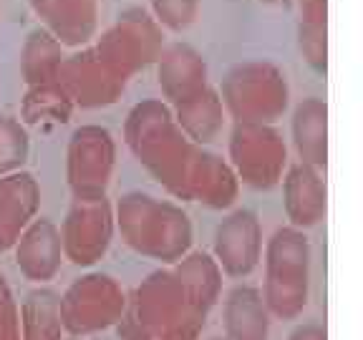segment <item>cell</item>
<instances>
[{
    "instance_id": "cell-8",
    "label": "cell",
    "mask_w": 363,
    "mask_h": 340,
    "mask_svg": "<svg viewBox=\"0 0 363 340\" xmlns=\"http://www.w3.org/2000/svg\"><path fill=\"white\" fill-rule=\"evenodd\" d=\"M204 61L194 48L174 43L159 53V81L167 96L184 103L204 91Z\"/></svg>"
},
{
    "instance_id": "cell-13",
    "label": "cell",
    "mask_w": 363,
    "mask_h": 340,
    "mask_svg": "<svg viewBox=\"0 0 363 340\" xmlns=\"http://www.w3.org/2000/svg\"><path fill=\"white\" fill-rule=\"evenodd\" d=\"M288 210L295 222H313L323 212V184L308 166H295L288 176Z\"/></svg>"
},
{
    "instance_id": "cell-12",
    "label": "cell",
    "mask_w": 363,
    "mask_h": 340,
    "mask_svg": "<svg viewBox=\"0 0 363 340\" xmlns=\"http://www.w3.org/2000/svg\"><path fill=\"white\" fill-rule=\"evenodd\" d=\"M295 142L308 164H325V103L311 101L301 103L295 111Z\"/></svg>"
},
{
    "instance_id": "cell-14",
    "label": "cell",
    "mask_w": 363,
    "mask_h": 340,
    "mask_svg": "<svg viewBox=\"0 0 363 340\" xmlns=\"http://www.w3.org/2000/svg\"><path fill=\"white\" fill-rule=\"evenodd\" d=\"M179 121L197 142H210L222 126V106L212 91H199L197 96L182 103Z\"/></svg>"
},
{
    "instance_id": "cell-5",
    "label": "cell",
    "mask_w": 363,
    "mask_h": 340,
    "mask_svg": "<svg viewBox=\"0 0 363 340\" xmlns=\"http://www.w3.org/2000/svg\"><path fill=\"white\" fill-rule=\"evenodd\" d=\"M68 176L81 197H99L106 187L108 171H111L113 147L106 131L81 129L76 131L71 154H68Z\"/></svg>"
},
{
    "instance_id": "cell-11",
    "label": "cell",
    "mask_w": 363,
    "mask_h": 340,
    "mask_svg": "<svg viewBox=\"0 0 363 340\" xmlns=\"http://www.w3.org/2000/svg\"><path fill=\"white\" fill-rule=\"evenodd\" d=\"M35 184L28 174H16L0 181V237H8L35 210Z\"/></svg>"
},
{
    "instance_id": "cell-16",
    "label": "cell",
    "mask_w": 363,
    "mask_h": 340,
    "mask_svg": "<svg viewBox=\"0 0 363 340\" xmlns=\"http://www.w3.org/2000/svg\"><path fill=\"white\" fill-rule=\"evenodd\" d=\"M154 21L169 30H184L199 13V0H152Z\"/></svg>"
},
{
    "instance_id": "cell-7",
    "label": "cell",
    "mask_w": 363,
    "mask_h": 340,
    "mask_svg": "<svg viewBox=\"0 0 363 340\" xmlns=\"http://www.w3.org/2000/svg\"><path fill=\"white\" fill-rule=\"evenodd\" d=\"M45 30L61 45H84L99 26V0H30Z\"/></svg>"
},
{
    "instance_id": "cell-10",
    "label": "cell",
    "mask_w": 363,
    "mask_h": 340,
    "mask_svg": "<svg viewBox=\"0 0 363 340\" xmlns=\"http://www.w3.org/2000/svg\"><path fill=\"white\" fill-rule=\"evenodd\" d=\"M301 21H298V43L308 63L318 71H325L328 56V0H298Z\"/></svg>"
},
{
    "instance_id": "cell-4",
    "label": "cell",
    "mask_w": 363,
    "mask_h": 340,
    "mask_svg": "<svg viewBox=\"0 0 363 340\" xmlns=\"http://www.w3.org/2000/svg\"><path fill=\"white\" fill-rule=\"evenodd\" d=\"M233 159L242 179L255 187H270L283 169L285 147L275 131L257 124H240L233 136Z\"/></svg>"
},
{
    "instance_id": "cell-2",
    "label": "cell",
    "mask_w": 363,
    "mask_h": 340,
    "mask_svg": "<svg viewBox=\"0 0 363 340\" xmlns=\"http://www.w3.org/2000/svg\"><path fill=\"white\" fill-rule=\"evenodd\" d=\"M162 43H164L162 26L154 21L152 13L144 8H129L99 38L94 53L113 76L126 81V76L136 74L139 68L159 58Z\"/></svg>"
},
{
    "instance_id": "cell-3",
    "label": "cell",
    "mask_w": 363,
    "mask_h": 340,
    "mask_svg": "<svg viewBox=\"0 0 363 340\" xmlns=\"http://www.w3.org/2000/svg\"><path fill=\"white\" fill-rule=\"evenodd\" d=\"M225 98L245 124L272 121L285 108V81L270 63H242L227 74Z\"/></svg>"
},
{
    "instance_id": "cell-1",
    "label": "cell",
    "mask_w": 363,
    "mask_h": 340,
    "mask_svg": "<svg viewBox=\"0 0 363 340\" xmlns=\"http://www.w3.org/2000/svg\"><path fill=\"white\" fill-rule=\"evenodd\" d=\"M129 144L136 157L164 181L172 192L189 197V176L197 154L177 131L162 103H142L129 119Z\"/></svg>"
},
{
    "instance_id": "cell-9",
    "label": "cell",
    "mask_w": 363,
    "mask_h": 340,
    "mask_svg": "<svg viewBox=\"0 0 363 340\" xmlns=\"http://www.w3.org/2000/svg\"><path fill=\"white\" fill-rule=\"evenodd\" d=\"M63 63L61 43L45 28H35L23 43V76L33 86L51 84L58 79V68Z\"/></svg>"
},
{
    "instance_id": "cell-15",
    "label": "cell",
    "mask_w": 363,
    "mask_h": 340,
    "mask_svg": "<svg viewBox=\"0 0 363 340\" xmlns=\"http://www.w3.org/2000/svg\"><path fill=\"white\" fill-rule=\"evenodd\" d=\"M68 108H71V96L56 81L33 86L28 98H26V116H28V121H38L43 116H56V119L63 121L68 116Z\"/></svg>"
},
{
    "instance_id": "cell-6",
    "label": "cell",
    "mask_w": 363,
    "mask_h": 340,
    "mask_svg": "<svg viewBox=\"0 0 363 340\" xmlns=\"http://www.w3.org/2000/svg\"><path fill=\"white\" fill-rule=\"evenodd\" d=\"M58 79L68 96L84 106H99L116 98L124 81L113 76L94 51H81L66 58L58 68Z\"/></svg>"
}]
</instances>
